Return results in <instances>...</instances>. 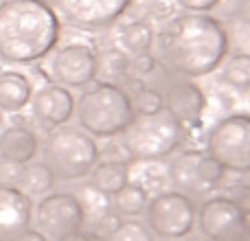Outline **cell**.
<instances>
[{
  "mask_svg": "<svg viewBox=\"0 0 250 241\" xmlns=\"http://www.w3.org/2000/svg\"><path fill=\"white\" fill-rule=\"evenodd\" d=\"M129 95V101H132V110H134V117L136 114H154L158 110L165 108L163 103V95L160 90L156 88H149L147 83H138Z\"/></svg>",
  "mask_w": 250,
  "mask_h": 241,
  "instance_id": "26",
  "label": "cell"
},
{
  "mask_svg": "<svg viewBox=\"0 0 250 241\" xmlns=\"http://www.w3.org/2000/svg\"><path fill=\"white\" fill-rule=\"evenodd\" d=\"M40 151L35 132L26 125H9L0 129V162L11 167H24L33 162Z\"/></svg>",
  "mask_w": 250,
  "mask_h": 241,
  "instance_id": "16",
  "label": "cell"
},
{
  "mask_svg": "<svg viewBox=\"0 0 250 241\" xmlns=\"http://www.w3.org/2000/svg\"><path fill=\"white\" fill-rule=\"evenodd\" d=\"M173 4L185 9V13H208L217 0H173Z\"/></svg>",
  "mask_w": 250,
  "mask_h": 241,
  "instance_id": "34",
  "label": "cell"
},
{
  "mask_svg": "<svg viewBox=\"0 0 250 241\" xmlns=\"http://www.w3.org/2000/svg\"><path fill=\"white\" fill-rule=\"evenodd\" d=\"M33 202L13 184H0V241H13L31 228Z\"/></svg>",
  "mask_w": 250,
  "mask_h": 241,
  "instance_id": "15",
  "label": "cell"
},
{
  "mask_svg": "<svg viewBox=\"0 0 250 241\" xmlns=\"http://www.w3.org/2000/svg\"><path fill=\"white\" fill-rule=\"evenodd\" d=\"M147 204H149V195L141 186L129 182L112 198V211L121 215L123 220H136V217L145 215Z\"/></svg>",
  "mask_w": 250,
  "mask_h": 241,
  "instance_id": "23",
  "label": "cell"
},
{
  "mask_svg": "<svg viewBox=\"0 0 250 241\" xmlns=\"http://www.w3.org/2000/svg\"><path fill=\"white\" fill-rule=\"evenodd\" d=\"M185 136L187 127L163 108L154 114H136L119 138L134 162H147L173 156Z\"/></svg>",
  "mask_w": 250,
  "mask_h": 241,
  "instance_id": "4",
  "label": "cell"
},
{
  "mask_svg": "<svg viewBox=\"0 0 250 241\" xmlns=\"http://www.w3.org/2000/svg\"><path fill=\"white\" fill-rule=\"evenodd\" d=\"M173 0H149L147 2V16L151 20H158V22H167L169 18L173 16Z\"/></svg>",
  "mask_w": 250,
  "mask_h": 241,
  "instance_id": "30",
  "label": "cell"
},
{
  "mask_svg": "<svg viewBox=\"0 0 250 241\" xmlns=\"http://www.w3.org/2000/svg\"><path fill=\"white\" fill-rule=\"evenodd\" d=\"M154 44L158 64L173 77L182 79L215 73L230 48L224 22L211 13L171 16L163 22Z\"/></svg>",
  "mask_w": 250,
  "mask_h": 241,
  "instance_id": "1",
  "label": "cell"
},
{
  "mask_svg": "<svg viewBox=\"0 0 250 241\" xmlns=\"http://www.w3.org/2000/svg\"><path fill=\"white\" fill-rule=\"evenodd\" d=\"M101 241H156V237L149 233V228H147L143 221L123 220L121 226H119L112 235H108V237L101 239Z\"/></svg>",
  "mask_w": 250,
  "mask_h": 241,
  "instance_id": "27",
  "label": "cell"
},
{
  "mask_svg": "<svg viewBox=\"0 0 250 241\" xmlns=\"http://www.w3.org/2000/svg\"><path fill=\"white\" fill-rule=\"evenodd\" d=\"M75 119L92 138H117L132 123L134 110L123 86L97 81L75 99Z\"/></svg>",
  "mask_w": 250,
  "mask_h": 241,
  "instance_id": "3",
  "label": "cell"
},
{
  "mask_svg": "<svg viewBox=\"0 0 250 241\" xmlns=\"http://www.w3.org/2000/svg\"><path fill=\"white\" fill-rule=\"evenodd\" d=\"M134 0H48L60 20L79 31H101L112 26Z\"/></svg>",
  "mask_w": 250,
  "mask_h": 241,
  "instance_id": "10",
  "label": "cell"
},
{
  "mask_svg": "<svg viewBox=\"0 0 250 241\" xmlns=\"http://www.w3.org/2000/svg\"><path fill=\"white\" fill-rule=\"evenodd\" d=\"M53 83L64 88H88L97 79V48L90 42H68L55 48L48 61Z\"/></svg>",
  "mask_w": 250,
  "mask_h": 241,
  "instance_id": "9",
  "label": "cell"
},
{
  "mask_svg": "<svg viewBox=\"0 0 250 241\" xmlns=\"http://www.w3.org/2000/svg\"><path fill=\"white\" fill-rule=\"evenodd\" d=\"M237 4H239V0H217V4L211 9V16L213 18H217L220 22H230L235 18V13H237Z\"/></svg>",
  "mask_w": 250,
  "mask_h": 241,
  "instance_id": "33",
  "label": "cell"
},
{
  "mask_svg": "<svg viewBox=\"0 0 250 241\" xmlns=\"http://www.w3.org/2000/svg\"><path fill=\"white\" fill-rule=\"evenodd\" d=\"M195 202L178 191H165L149 198L143 224L156 239L180 241L195 228Z\"/></svg>",
  "mask_w": 250,
  "mask_h": 241,
  "instance_id": "8",
  "label": "cell"
},
{
  "mask_svg": "<svg viewBox=\"0 0 250 241\" xmlns=\"http://www.w3.org/2000/svg\"><path fill=\"white\" fill-rule=\"evenodd\" d=\"M88 184H90L92 189H97L99 193L108 195V198H114L123 186L129 184V164L99 158V162L88 173Z\"/></svg>",
  "mask_w": 250,
  "mask_h": 241,
  "instance_id": "18",
  "label": "cell"
},
{
  "mask_svg": "<svg viewBox=\"0 0 250 241\" xmlns=\"http://www.w3.org/2000/svg\"><path fill=\"white\" fill-rule=\"evenodd\" d=\"M242 241H244V239H242Z\"/></svg>",
  "mask_w": 250,
  "mask_h": 241,
  "instance_id": "42",
  "label": "cell"
},
{
  "mask_svg": "<svg viewBox=\"0 0 250 241\" xmlns=\"http://www.w3.org/2000/svg\"><path fill=\"white\" fill-rule=\"evenodd\" d=\"M73 195L77 198L79 206H82V211H83V217H86V221H90V224L99 221L105 213L112 211V198L99 193V191L92 189L90 184H83L82 189Z\"/></svg>",
  "mask_w": 250,
  "mask_h": 241,
  "instance_id": "25",
  "label": "cell"
},
{
  "mask_svg": "<svg viewBox=\"0 0 250 241\" xmlns=\"http://www.w3.org/2000/svg\"><path fill=\"white\" fill-rule=\"evenodd\" d=\"M33 86L26 75L18 70H0V112L18 114L31 103Z\"/></svg>",
  "mask_w": 250,
  "mask_h": 241,
  "instance_id": "17",
  "label": "cell"
},
{
  "mask_svg": "<svg viewBox=\"0 0 250 241\" xmlns=\"http://www.w3.org/2000/svg\"><path fill=\"white\" fill-rule=\"evenodd\" d=\"M57 241H95V235L86 233V230H77V233H70V235H66V237H62Z\"/></svg>",
  "mask_w": 250,
  "mask_h": 241,
  "instance_id": "37",
  "label": "cell"
},
{
  "mask_svg": "<svg viewBox=\"0 0 250 241\" xmlns=\"http://www.w3.org/2000/svg\"><path fill=\"white\" fill-rule=\"evenodd\" d=\"M160 95H163L165 110L171 112L185 127L198 125V120L202 119L204 110H207V95H204V90L198 83L189 81V79L176 77L173 81L167 83V88Z\"/></svg>",
  "mask_w": 250,
  "mask_h": 241,
  "instance_id": "14",
  "label": "cell"
},
{
  "mask_svg": "<svg viewBox=\"0 0 250 241\" xmlns=\"http://www.w3.org/2000/svg\"><path fill=\"white\" fill-rule=\"evenodd\" d=\"M13 241H48V239L44 237L38 228H26L24 233H20Z\"/></svg>",
  "mask_w": 250,
  "mask_h": 241,
  "instance_id": "36",
  "label": "cell"
},
{
  "mask_svg": "<svg viewBox=\"0 0 250 241\" xmlns=\"http://www.w3.org/2000/svg\"><path fill=\"white\" fill-rule=\"evenodd\" d=\"M156 64H158V60H156V55H151V53L129 57V75H136L138 77L136 81H141V79H145L147 75L154 73Z\"/></svg>",
  "mask_w": 250,
  "mask_h": 241,
  "instance_id": "29",
  "label": "cell"
},
{
  "mask_svg": "<svg viewBox=\"0 0 250 241\" xmlns=\"http://www.w3.org/2000/svg\"><path fill=\"white\" fill-rule=\"evenodd\" d=\"M235 202V206L244 213V217H250V182H244V184H235L233 191L229 195Z\"/></svg>",
  "mask_w": 250,
  "mask_h": 241,
  "instance_id": "31",
  "label": "cell"
},
{
  "mask_svg": "<svg viewBox=\"0 0 250 241\" xmlns=\"http://www.w3.org/2000/svg\"><path fill=\"white\" fill-rule=\"evenodd\" d=\"M55 176L51 173V169L40 160V162H29L24 167H20L18 178L13 182L16 189H20L26 198H44V195L53 193V186H55Z\"/></svg>",
  "mask_w": 250,
  "mask_h": 241,
  "instance_id": "19",
  "label": "cell"
},
{
  "mask_svg": "<svg viewBox=\"0 0 250 241\" xmlns=\"http://www.w3.org/2000/svg\"><path fill=\"white\" fill-rule=\"evenodd\" d=\"M191 241H207V239H204V237H198V239H191Z\"/></svg>",
  "mask_w": 250,
  "mask_h": 241,
  "instance_id": "40",
  "label": "cell"
},
{
  "mask_svg": "<svg viewBox=\"0 0 250 241\" xmlns=\"http://www.w3.org/2000/svg\"><path fill=\"white\" fill-rule=\"evenodd\" d=\"M31 117L48 132L62 125H68L75 117V97L68 88L57 83H44L31 97Z\"/></svg>",
  "mask_w": 250,
  "mask_h": 241,
  "instance_id": "13",
  "label": "cell"
},
{
  "mask_svg": "<svg viewBox=\"0 0 250 241\" xmlns=\"http://www.w3.org/2000/svg\"><path fill=\"white\" fill-rule=\"evenodd\" d=\"M169 184L173 191L195 200H207L224 178V169L204 149H185L171 156L167 164Z\"/></svg>",
  "mask_w": 250,
  "mask_h": 241,
  "instance_id": "7",
  "label": "cell"
},
{
  "mask_svg": "<svg viewBox=\"0 0 250 241\" xmlns=\"http://www.w3.org/2000/svg\"><path fill=\"white\" fill-rule=\"evenodd\" d=\"M121 221H123V217L121 215H117L114 211H110V213H105L104 217H101L99 221H95V230H97V237H101V239H105L108 235H112L114 230L121 226Z\"/></svg>",
  "mask_w": 250,
  "mask_h": 241,
  "instance_id": "32",
  "label": "cell"
},
{
  "mask_svg": "<svg viewBox=\"0 0 250 241\" xmlns=\"http://www.w3.org/2000/svg\"><path fill=\"white\" fill-rule=\"evenodd\" d=\"M154 26L147 20H132L119 33V48L127 57L145 55L154 48Z\"/></svg>",
  "mask_w": 250,
  "mask_h": 241,
  "instance_id": "20",
  "label": "cell"
},
{
  "mask_svg": "<svg viewBox=\"0 0 250 241\" xmlns=\"http://www.w3.org/2000/svg\"><path fill=\"white\" fill-rule=\"evenodd\" d=\"M224 26L229 33V46H235V53L250 55V26L237 24V22H229Z\"/></svg>",
  "mask_w": 250,
  "mask_h": 241,
  "instance_id": "28",
  "label": "cell"
},
{
  "mask_svg": "<svg viewBox=\"0 0 250 241\" xmlns=\"http://www.w3.org/2000/svg\"><path fill=\"white\" fill-rule=\"evenodd\" d=\"M244 241H250V217L244 221Z\"/></svg>",
  "mask_w": 250,
  "mask_h": 241,
  "instance_id": "38",
  "label": "cell"
},
{
  "mask_svg": "<svg viewBox=\"0 0 250 241\" xmlns=\"http://www.w3.org/2000/svg\"><path fill=\"white\" fill-rule=\"evenodd\" d=\"M217 70L224 86L237 92H246L250 88V55H244V53L226 55Z\"/></svg>",
  "mask_w": 250,
  "mask_h": 241,
  "instance_id": "22",
  "label": "cell"
},
{
  "mask_svg": "<svg viewBox=\"0 0 250 241\" xmlns=\"http://www.w3.org/2000/svg\"><path fill=\"white\" fill-rule=\"evenodd\" d=\"M97 77H101V81H108V83H119L123 79H127L129 57L119 46L97 51Z\"/></svg>",
  "mask_w": 250,
  "mask_h": 241,
  "instance_id": "21",
  "label": "cell"
},
{
  "mask_svg": "<svg viewBox=\"0 0 250 241\" xmlns=\"http://www.w3.org/2000/svg\"><path fill=\"white\" fill-rule=\"evenodd\" d=\"M246 92H250V88H248V90H246Z\"/></svg>",
  "mask_w": 250,
  "mask_h": 241,
  "instance_id": "41",
  "label": "cell"
},
{
  "mask_svg": "<svg viewBox=\"0 0 250 241\" xmlns=\"http://www.w3.org/2000/svg\"><path fill=\"white\" fill-rule=\"evenodd\" d=\"M204 151L224 171L250 173V114L233 112L217 119L207 132Z\"/></svg>",
  "mask_w": 250,
  "mask_h": 241,
  "instance_id": "6",
  "label": "cell"
},
{
  "mask_svg": "<svg viewBox=\"0 0 250 241\" xmlns=\"http://www.w3.org/2000/svg\"><path fill=\"white\" fill-rule=\"evenodd\" d=\"M62 20L48 0L0 2V61L35 64L57 48Z\"/></svg>",
  "mask_w": 250,
  "mask_h": 241,
  "instance_id": "2",
  "label": "cell"
},
{
  "mask_svg": "<svg viewBox=\"0 0 250 241\" xmlns=\"http://www.w3.org/2000/svg\"><path fill=\"white\" fill-rule=\"evenodd\" d=\"M147 169L141 171H129V182L136 186H141L149 198L158 193H165V186L169 184V176H167V164H163V160H147L143 162Z\"/></svg>",
  "mask_w": 250,
  "mask_h": 241,
  "instance_id": "24",
  "label": "cell"
},
{
  "mask_svg": "<svg viewBox=\"0 0 250 241\" xmlns=\"http://www.w3.org/2000/svg\"><path fill=\"white\" fill-rule=\"evenodd\" d=\"M86 217L73 193H48L35 206V226L46 239H62L83 230Z\"/></svg>",
  "mask_w": 250,
  "mask_h": 241,
  "instance_id": "12",
  "label": "cell"
},
{
  "mask_svg": "<svg viewBox=\"0 0 250 241\" xmlns=\"http://www.w3.org/2000/svg\"><path fill=\"white\" fill-rule=\"evenodd\" d=\"M230 22H237V24L250 26V0H239L237 13H235V18Z\"/></svg>",
  "mask_w": 250,
  "mask_h": 241,
  "instance_id": "35",
  "label": "cell"
},
{
  "mask_svg": "<svg viewBox=\"0 0 250 241\" xmlns=\"http://www.w3.org/2000/svg\"><path fill=\"white\" fill-rule=\"evenodd\" d=\"M2 123H4V114L0 112V127H2Z\"/></svg>",
  "mask_w": 250,
  "mask_h": 241,
  "instance_id": "39",
  "label": "cell"
},
{
  "mask_svg": "<svg viewBox=\"0 0 250 241\" xmlns=\"http://www.w3.org/2000/svg\"><path fill=\"white\" fill-rule=\"evenodd\" d=\"M244 213L229 195H208L195 211V226L207 241H242Z\"/></svg>",
  "mask_w": 250,
  "mask_h": 241,
  "instance_id": "11",
  "label": "cell"
},
{
  "mask_svg": "<svg viewBox=\"0 0 250 241\" xmlns=\"http://www.w3.org/2000/svg\"><path fill=\"white\" fill-rule=\"evenodd\" d=\"M101 158L99 145L77 125H62L48 132L42 145V162L51 169L55 180L75 182L88 178Z\"/></svg>",
  "mask_w": 250,
  "mask_h": 241,
  "instance_id": "5",
  "label": "cell"
}]
</instances>
